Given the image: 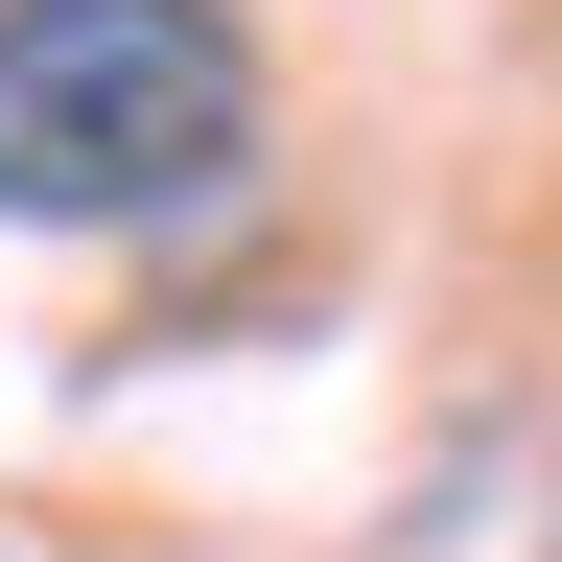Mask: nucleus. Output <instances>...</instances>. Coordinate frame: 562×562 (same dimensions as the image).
I'll use <instances>...</instances> for the list:
<instances>
[{"label":"nucleus","instance_id":"nucleus-1","mask_svg":"<svg viewBox=\"0 0 562 562\" xmlns=\"http://www.w3.org/2000/svg\"><path fill=\"white\" fill-rule=\"evenodd\" d=\"M258 165L235 0H0V211L24 235H165Z\"/></svg>","mask_w":562,"mask_h":562}]
</instances>
